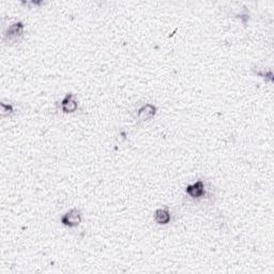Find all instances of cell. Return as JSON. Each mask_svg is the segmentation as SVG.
Returning <instances> with one entry per match:
<instances>
[{
    "label": "cell",
    "mask_w": 274,
    "mask_h": 274,
    "mask_svg": "<svg viewBox=\"0 0 274 274\" xmlns=\"http://www.w3.org/2000/svg\"><path fill=\"white\" fill-rule=\"evenodd\" d=\"M255 74L256 75H258L262 78H269V81L272 82L273 81V74H272V72L271 71H268L266 72V70H260V71H255Z\"/></svg>",
    "instance_id": "8"
},
{
    "label": "cell",
    "mask_w": 274,
    "mask_h": 274,
    "mask_svg": "<svg viewBox=\"0 0 274 274\" xmlns=\"http://www.w3.org/2000/svg\"><path fill=\"white\" fill-rule=\"evenodd\" d=\"M14 113V107L10 103H1V116L2 117H10Z\"/></svg>",
    "instance_id": "7"
},
{
    "label": "cell",
    "mask_w": 274,
    "mask_h": 274,
    "mask_svg": "<svg viewBox=\"0 0 274 274\" xmlns=\"http://www.w3.org/2000/svg\"><path fill=\"white\" fill-rule=\"evenodd\" d=\"M186 193L190 197L195 200L201 199L207 195L206 183L203 180H197L192 184H189L186 189Z\"/></svg>",
    "instance_id": "4"
},
{
    "label": "cell",
    "mask_w": 274,
    "mask_h": 274,
    "mask_svg": "<svg viewBox=\"0 0 274 274\" xmlns=\"http://www.w3.org/2000/svg\"><path fill=\"white\" fill-rule=\"evenodd\" d=\"M61 110L64 114H73L78 109V101L73 93H66L60 103Z\"/></svg>",
    "instance_id": "5"
},
{
    "label": "cell",
    "mask_w": 274,
    "mask_h": 274,
    "mask_svg": "<svg viewBox=\"0 0 274 274\" xmlns=\"http://www.w3.org/2000/svg\"><path fill=\"white\" fill-rule=\"evenodd\" d=\"M82 221H83L82 212H81V210H78L76 208L70 209L69 211H66L60 219L61 224L65 227H69V228H74V227L80 226Z\"/></svg>",
    "instance_id": "2"
},
{
    "label": "cell",
    "mask_w": 274,
    "mask_h": 274,
    "mask_svg": "<svg viewBox=\"0 0 274 274\" xmlns=\"http://www.w3.org/2000/svg\"><path fill=\"white\" fill-rule=\"evenodd\" d=\"M156 111H158V108H156L155 105L151 103L144 104L137 109L135 118L139 124H141V122L150 121L156 115Z\"/></svg>",
    "instance_id": "3"
},
{
    "label": "cell",
    "mask_w": 274,
    "mask_h": 274,
    "mask_svg": "<svg viewBox=\"0 0 274 274\" xmlns=\"http://www.w3.org/2000/svg\"><path fill=\"white\" fill-rule=\"evenodd\" d=\"M154 221L159 225H167L171 220V214L169 207L164 208H159L154 211Z\"/></svg>",
    "instance_id": "6"
},
{
    "label": "cell",
    "mask_w": 274,
    "mask_h": 274,
    "mask_svg": "<svg viewBox=\"0 0 274 274\" xmlns=\"http://www.w3.org/2000/svg\"><path fill=\"white\" fill-rule=\"evenodd\" d=\"M25 32V25L23 21H14V23L8 26L3 33V41L9 43H18L20 42L24 37Z\"/></svg>",
    "instance_id": "1"
}]
</instances>
